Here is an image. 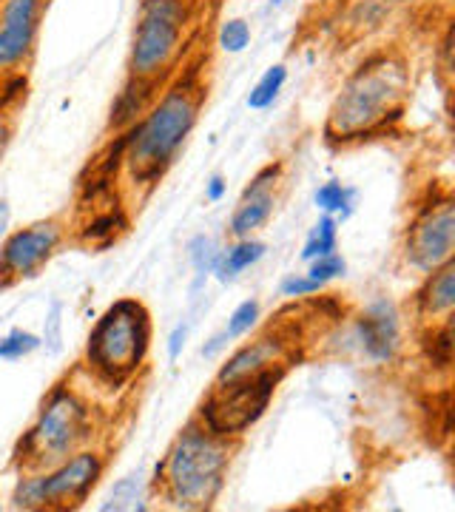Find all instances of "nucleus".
Returning <instances> with one entry per match:
<instances>
[{"instance_id":"f257e3e1","label":"nucleus","mask_w":455,"mask_h":512,"mask_svg":"<svg viewBox=\"0 0 455 512\" xmlns=\"http://www.w3.org/2000/svg\"><path fill=\"white\" fill-rule=\"evenodd\" d=\"M225 464H228V453L217 433L188 427L165 461V481L171 501L185 510L211 507L222 490Z\"/></svg>"},{"instance_id":"f03ea898","label":"nucleus","mask_w":455,"mask_h":512,"mask_svg":"<svg viewBox=\"0 0 455 512\" xmlns=\"http://www.w3.org/2000/svg\"><path fill=\"white\" fill-rule=\"evenodd\" d=\"M148 311L137 299H120L89 336V362L111 382H123L143 365L148 350Z\"/></svg>"},{"instance_id":"7ed1b4c3","label":"nucleus","mask_w":455,"mask_h":512,"mask_svg":"<svg viewBox=\"0 0 455 512\" xmlns=\"http://www.w3.org/2000/svg\"><path fill=\"white\" fill-rule=\"evenodd\" d=\"M194 117H197V106H194L191 94L182 89L168 94L131 137L128 165H131L134 177L151 180V177L163 174V168L171 163L174 151L180 148L185 134L194 126Z\"/></svg>"},{"instance_id":"20e7f679","label":"nucleus","mask_w":455,"mask_h":512,"mask_svg":"<svg viewBox=\"0 0 455 512\" xmlns=\"http://www.w3.org/2000/svg\"><path fill=\"white\" fill-rule=\"evenodd\" d=\"M404 74L399 69H362L350 80L345 94L339 97L336 109L330 114V131L339 137H356L367 128L379 126L387 120V111L401 97Z\"/></svg>"},{"instance_id":"39448f33","label":"nucleus","mask_w":455,"mask_h":512,"mask_svg":"<svg viewBox=\"0 0 455 512\" xmlns=\"http://www.w3.org/2000/svg\"><path fill=\"white\" fill-rule=\"evenodd\" d=\"M86 439V407L77 402V396L57 387L43 404L35 427L20 441V453L26 461H35L37 467H49L60 458H66L77 447V441Z\"/></svg>"},{"instance_id":"423d86ee","label":"nucleus","mask_w":455,"mask_h":512,"mask_svg":"<svg viewBox=\"0 0 455 512\" xmlns=\"http://www.w3.org/2000/svg\"><path fill=\"white\" fill-rule=\"evenodd\" d=\"M279 370L265 367L248 379H239L231 384H217V393L211 396V402L202 407L208 430H214L217 436H231L245 430L248 424H254L262 410L268 407L273 396V387L279 382Z\"/></svg>"},{"instance_id":"0eeeda50","label":"nucleus","mask_w":455,"mask_h":512,"mask_svg":"<svg viewBox=\"0 0 455 512\" xmlns=\"http://www.w3.org/2000/svg\"><path fill=\"white\" fill-rule=\"evenodd\" d=\"M103 473V461L94 453H77L63 461L49 476L23 478L15 490V507L37 510V507H69L83 501Z\"/></svg>"},{"instance_id":"6e6552de","label":"nucleus","mask_w":455,"mask_h":512,"mask_svg":"<svg viewBox=\"0 0 455 512\" xmlns=\"http://www.w3.org/2000/svg\"><path fill=\"white\" fill-rule=\"evenodd\" d=\"M182 12L180 0H146V12L134 40V72L157 74L174 55L180 40Z\"/></svg>"},{"instance_id":"1a4fd4ad","label":"nucleus","mask_w":455,"mask_h":512,"mask_svg":"<svg viewBox=\"0 0 455 512\" xmlns=\"http://www.w3.org/2000/svg\"><path fill=\"white\" fill-rule=\"evenodd\" d=\"M455 248V211L453 202L444 200L441 205H433L421 217L410 239H407V256L421 271H436L444 262H450Z\"/></svg>"},{"instance_id":"9d476101","label":"nucleus","mask_w":455,"mask_h":512,"mask_svg":"<svg viewBox=\"0 0 455 512\" xmlns=\"http://www.w3.org/2000/svg\"><path fill=\"white\" fill-rule=\"evenodd\" d=\"M60 245V228L55 222H37L6 239L0 254V282L12 285L18 279L35 276L37 268Z\"/></svg>"},{"instance_id":"9b49d317","label":"nucleus","mask_w":455,"mask_h":512,"mask_svg":"<svg viewBox=\"0 0 455 512\" xmlns=\"http://www.w3.org/2000/svg\"><path fill=\"white\" fill-rule=\"evenodd\" d=\"M40 0H9L0 15V69L15 66L32 46Z\"/></svg>"},{"instance_id":"f8f14e48","label":"nucleus","mask_w":455,"mask_h":512,"mask_svg":"<svg viewBox=\"0 0 455 512\" xmlns=\"http://www.w3.org/2000/svg\"><path fill=\"white\" fill-rule=\"evenodd\" d=\"M359 336H362V345L370 359L390 362L396 348H399V316H396V308L387 299L373 302L359 319Z\"/></svg>"},{"instance_id":"ddd939ff","label":"nucleus","mask_w":455,"mask_h":512,"mask_svg":"<svg viewBox=\"0 0 455 512\" xmlns=\"http://www.w3.org/2000/svg\"><path fill=\"white\" fill-rule=\"evenodd\" d=\"M279 177V165H268L265 171L256 174V180L251 188L245 191V197L239 200V208L231 217V234L234 237H248L251 231H256L262 222L268 220L273 208V185Z\"/></svg>"},{"instance_id":"4468645a","label":"nucleus","mask_w":455,"mask_h":512,"mask_svg":"<svg viewBox=\"0 0 455 512\" xmlns=\"http://www.w3.org/2000/svg\"><path fill=\"white\" fill-rule=\"evenodd\" d=\"M276 353H279V345H273L271 339H262V342H254V345L242 348L237 356L228 359V365L219 370L217 384H231L239 382V379L254 376L259 370H265V367L273 365Z\"/></svg>"},{"instance_id":"2eb2a0df","label":"nucleus","mask_w":455,"mask_h":512,"mask_svg":"<svg viewBox=\"0 0 455 512\" xmlns=\"http://www.w3.org/2000/svg\"><path fill=\"white\" fill-rule=\"evenodd\" d=\"M430 282L427 288L421 291V308L430 316L438 313H450L455 305V265L453 262H444L441 268L430 271Z\"/></svg>"},{"instance_id":"dca6fc26","label":"nucleus","mask_w":455,"mask_h":512,"mask_svg":"<svg viewBox=\"0 0 455 512\" xmlns=\"http://www.w3.org/2000/svg\"><path fill=\"white\" fill-rule=\"evenodd\" d=\"M262 254H265V245H262V242L245 239V242H239L234 248H228L225 254H219L214 274H217L219 282H231V279L242 274L245 268H251L254 262H259Z\"/></svg>"},{"instance_id":"f3484780","label":"nucleus","mask_w":455,"mask_h":512,"mask_svg":"<svg viewBox=\"0 0 455 512\" xmlns=\"http://www.w3.org/2000/svg\"><path fill=\"white\" fill-rule=\"evenodd\" d=\"M256 319H259V302L256 299H248V302H242L237 311L231 313V319H228V328L219 333L217 339H211V345L208 348H202L205 356H214L225 342H231V339H239V336H245L248 330L254 328Z\"/></svg>"},{"instance_id":"a211bd4d","label":"nucleus","mask_w":455,"mask_h":512,"mask_svg":"<svg viewBox=\"0 0 455 512\" xmlns=\"http://www.w3.org/2000/svg\"><path fill=\"white\" fill-rule=\"evenodd\" d=\"M143 495H146L143 473H134V476L123 478L111 490L109 501L103 504V510H143Z\"/></svg>"},{"instance_id":"6ab92c4d","label":"nucleus","mask_w":455,"mask_h":512,"mask_svg":"<svg viewBox=\"0 0 455 512\" xmlns=\"http://www.w3.org/2000/svg\"><path fill=\"white\" fill-rule=\"evenodd\" d=\"M333 251H336V220H333V214H325L322 220L313 225L308 242H305V251H302V259L313 262V259L328 256Z\"/></svg>"},{"instance_id":"aec40b11","label":"nucleus","mask_w":455,"mask_h":512,"mask_svg":"<svg viewBox=\"0 0 455 512\" xmlns=\"http://www.w3.org/2000/svg\"><path fill=\"white\" fill-rule=\"evenodd\" d=\"M285 77H288L285 66H271L268 72L262 74V80L254 86V92L248 94V106L251 109H268L273 100H276L279 89L285 86Z\"/></svg>"},{"instance_id":"412c9836","label":"nucleus","mask_w":455,"mask_h":512,"mask_svg":"<svg viewBox=\"0 0 455 512\" xmlns=\"http://www.w3.org/2000/svg\"><path fill=\"white\" fill-rule=\"evenodd\" d=\"M350 202H353V191L342 183H325L316 191V205L325 211V214H350Z\"/></svg>"},{"instance_id":"4be33fe9","label":"nucleus","mask_w":455,"mask_h":512,"mask_svg":"<svg viewBox=\"0 0 455 512\" xmlns=\"http://www.w3.org/2000/svg\"><path fill=\"white\" fill-rule=\"evenodd\" d=\"M37 348H40V339H37L35 333H29V330H12V333H6L0 339V359L15 362V359H23V356L35 353Z\"/></svg>"},{"instance_id":"5701e85b","label":"nucleus","mask_w":455,"mask_h":512,"mask_svg":"<svg viewBox=\"0 0 455 512\" xmlns=\"http://www.w3.org/2000/svg\"><path fill=\"white\" fill-rule=\"evenodd\" d=\"M188 256H191V265L197 268V274H211L217 268V242L211 237H194L188 245Z\"/></svg>"},{"instance_id":"b1692460","label":"nucleus","mask_w":455,"mask_h":512,"mask_svg":"<svg viewBox=\"0 0 455 512\" xmlns=\"http://www.w3.org/2000/svg\"><path fill=\"white\" fill-rule=\"evenodd\" d=\"M248 40H251V29H248L245 20H228V23L222 26V32H219V46H222L225 52H231V55L242 52V49L248 46Z\"/></svg>"},{"instance_id":"393cba45","label":"nucleus","mask_w":455,"mask_h":512,"mask_svg":"<svg viewBox=\"0 0 455 512\" xmlns=\"http://www.w3.org/2000/svg\"><path fill=\"white\" fill-rule=\"evenodd\" d=\"M345 259L339 254H328V256H319V259H313V265H310L308 276L310 279H316L319 285H325L330 279H336V276L345 274Z\"/></svg>"},{"instance_id":"a878e982","label":"nucleus","mask_w":455,"mask_h":512,"mask_svg":"<svg viewBox=\"0 0 455 512\" xmlns=\"http://www.w3.org/2000/svg\"><path fill=\"white\" fill-rule=\"evenodd\" d=\"M319 288H322V285H319L316 279L299 274L288 276V279L282 282V293H285V296H310V293H316Z\"/></svg>"},{"instance_id":"bb28decb","label":"nucleus","mask_w":455,"mask_h":512,"mask_svg":"<svg viewBox=\"0 0 455 512\" xmlns=\"http://www.w3.org/2000/svg\"><path fill=\"white\" fill-rule=\"evenodd\" d=\"M60 313H63V308H60V302H55L52 311H49V319H46V348L52 353L60 350V325H63Z\"/></svg>"},{"instance_id":"cd10ccee","label":"nucleus","mask_w":455,"mask_h":512,"mask_svg":"<svg viewBox=\"0 0 455 512\" xmlns=\"http://www.w3.org/2000/svg\"><path fill=\"white\" fill-rule=\"evenodd\" d=\"M185 336H188V325H180V328L171 333V339H168V356H171V362L177 359L185 348Z\"/></svg>"},{"instance_id":"c85d7f7f","label":"nucleus","mask_w":455,"mask_h":512,"mask_svg":"<svg viewBox=\"0 0 455 512\" xmlns=\"http://www.w3.org/2000/svg\"><path fill=\"white\" fill-rule=\"evenodd\" d=\"M222 194H225V180H222V177H214V180L208 183V200H222Z\"/></svg>"},{"instance_id":"c756f323","label":"nucleus","mask_w":455,"mask_h":512,"mask_svg":"<svg viewBox=\"0 0 455 512\" xmlns=\"http://www.w3.org/2000/svg\"><path fill=\"white\" fill-rule=\"evenodd\" d=\"M6 225H9V205L6 200H0V234L6 231Z\"/></svg>"},{"instance_id":"7c9ffc66","label":"nucleus","mask_w":455,"mask_h":512,"mask_svg":"<svg viewBox=\"0 0 455 512\" xmlns=\"http://www.w3.org/2000/svg\"><path fill=\"white\" fill-rule=\"evenodd\" d=\"M3 146H6V126H3V120H0V154H3Z\"/></svg>"},{"instance_id":"2f4dec72","label":"nucleus","mask_w":455,"mask_h":512,"mask_svg":"<svg viewBox=\"0 0 455 512\" xmlns=\"http://www.w3.org/2000/svg\"><path fill=\"white\" fill-rule=\"evenodd\" d=\"M273 6H279V3H285V0H271Z\"/></svg>"}]
</instances>
